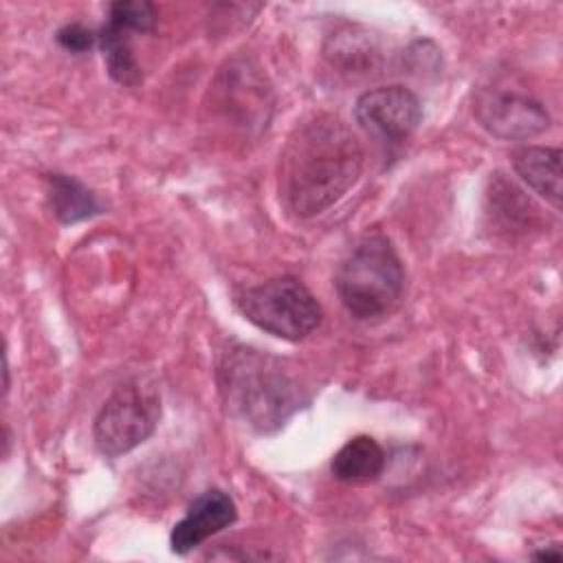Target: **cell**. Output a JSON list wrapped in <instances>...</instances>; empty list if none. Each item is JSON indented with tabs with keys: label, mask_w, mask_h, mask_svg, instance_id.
Instances as JSON below:
<instances>
[{
	"label": "cell",
	"mask_w": 563,
	"mask_h": 563,
	"mask_svg": "<svg viewBox=\"0 0 563 563\" xmlns=\"http://www.w3.org/2000/svg\"><path fill=\"white\" fill-rule=\"evenodd\" d=\"M363 150L354 132L332 114L295 128L279 161V198L299 218L339 202L358 180Z\"/></svg>",
	"instance_id": "cell-1"
},
{
	"label": "cell",
	"mask_w": 563,
	"mask_h": 563,
	"mask_svg": "<svg viewBox=\"0 0 563 563\" xmlns=\"http://www.w3.org/2000/svg\"><path fill=\"white\" fill-rule=\"evenodd\" d=\"M220 391L229 409L260 431L284 424L301 402V391L279 361L246 347L220 363Z\"/></svg>",
	"instance_id": "cell-2"
},
{
	"label": "cell",
	"mask_w": 563,
	"mask_h": 563,
	"mask_svg": "<svg viewBox=\"0 0 563 563\" xmlns=\"http://www.w3.org/2000/svg\"><path fill=\"white\" fill-rule=\"evenodd\" d=\"M334 286L352 317L367 321L389 314L405 288V271L391 242L380 233L363 238L341 262Z\"/></svg>",
	"instance_id": "cell-3"
},
{
	"label": "cell",
	"mask_w": 563,
	"mask_h": 563,
	"mask_svg": "<svg viewBox=\"0 0 563 563\" xmlns=\"http://www.w3.org/2000/svg\"><path fill=\"white\" fill-rule=\"evenodd\" d=\"M235 303L244 319L284 341H301L321 323V306L297 277L244 288Z\"/></svg>",
	"instance_id": "cell-4"
},
{
	"label": "cell",
	"mask_w": 563,
	"mask_h": 563,
	"mask_svg": "<svg viewBox=\"0 0 563 563\" xmlns=\"http://www.w3.org/2000/svg\"><path fill=\"white\" fill-rule=\"evenodd\" d=\"M161 418V398L154 389L130 383L119 387L99 409L92 427L97 449L119 457L143 444Z\"/></svg>",
	"instance_id": "cell-5"
},
{
	"label": "cell",
	"mask_w": 563,
	"mask_h": 563,
	"mask_svg": "<svg viewBox=\"0 0 563 563\" xmlns=\"http://www.w3.org/2000/svg\"><path fill=\"white\" fill-rule=\"evenodd\" d=\"M354 119L378 141L402 143L418 130L422 121V106L405 86H380L356 99Z\"/></svg>",
	"instance_id": "cell-6"
},
{
	"label": "cell",
	"mask_w": 563,
	"mask_h": 563,
	"mask_svg": "<svg viewBox=\"0 0 563 563\" xmlns=\"http://www.w3.org/2000/svg\"><path fill=\"white\" fill-rule=\"evenodd\" d=\"M475 114L482 128L497 139H530L550 125L545 108L517 92L484 90L475 101Z\"/></svg>",
	"instance_id": "cell-7"
},
{
	"label": "cell",
	"mask_w": 563,
	"mask_h": 563,
	"mask_svg": "<svg viewBox=\"0 0 563 563\" xmlns=\"http://www.w3.org/2000/svg\"><path fill=\"white\" fill-rule=\"evenodd\" d=\"M235 519H238V508L227 493L218 488L205 490L189 504L187 515L178 523H174L169 534L172 552L174 554L191 552L211 534L229 528Z\"/></svg>",
	"instance_id": "cell-8"
},
{
	"label": "cell",
	"mask_w": 563,
	"mask_h": 563,
	"mask_svg": "<svg viewBox=\"0 0 563 563\" xmlns=\"http://www.w3.org/2000/svg\"><path fill=\"white\" fill-rule=\"evenodd\" d=\"M515 174L554 209H561V150L523 145L512 152Z\"/></svg>",
	"instance_id": "cell-9"
},
{
	"label": "cell",
	"mask_w": 563,
	"mask_h": 563,
	"mask_svg": "<svg viewBox=\"0 0 563 563\" xmlns=\"http://www.w3.org/2000/svg\"><path fill=\"white\" fill-rule=\"evenodd\" d=\"M330 468L341 482H372L385 468V451L374 438L356 435L334 453Z\"/></svg>",
	"instance_id": "cell-10"
},
{
	"label": "cell",
	"mask_w": 563,
	"mask_h": 563,
	"mask_svg": "<svg viewBox=\"0 0 563 563\" xmlns=\"http://www.w3.org/2000/svg\"><path fill=\"white\" fill-rule=\"evenodd\" d=\"M130 33H132L130 29H125L112 20H108L101 26V31L97 33V44L103 53L108 75L121 86H139L143 79L141 66L132 51Z\"/></svg>",
	"instance_id": "cell-11"
},
{
	"label": "cell",
	"mask_w": 563,
	"mask_h": 563,
	"mask_svg": "<svg viewBox=\"0 0 563 563\" xmlns=\"http://www.w3.org/2000/svg\"><path fill=\"white\" fill-rule=\"evenodd\" d=\"M48 200L55 218L62 224H75L79 220L101 213V205L95 194L73 176L48 174Z\"/></svg>",
	"instance_id": "cell-12"
},
{
	"label": "cell",
	"mask_w": 563,
	"mask_h": 563,
	"mask_svg": "<svg viewBox=\"0 0 563 563\" xmlns=\"http://www.w3.org/2000/svg\"><path fill=\"white\" fill-rule=\"evenodd\" d=\"M493 198V211L504 220V224H519V222H530L532 216V202L523 196V191H519L512 183L497 178L490 191Z\"/></svg>",
	"instance_id": "cell-13"
},
{
	"label": "cell",
	"mask_w": 563,
	"mask_h": 563,
	"mask_svg": "<svg viewBox=\"0 0 563 563\" xmlns=\"http://www.w3.org/2000/svg\"><path fill=\"white\" fill-rule=\"evenodd\" d=\"M108 20L130 29V31H141V33H150L154 31V22H156V9L150 2L143 0H121V2H112L110 11H108Z\"/></svg>",
	"instance_id": "cell-14"
},
{
	"label": "cell",
	"mask_w": 563,
	"mask_h": 563,
	"mask_svg": "<svg viewBox=\"0 0 563 563\" xmlns=\"http://www.w3.org/2000/svg\"><path fill=\"white\" fill-rule=\"evenodd\" d=\"M57 44L70 53H86L97 44V33L79 22H70L57 31Z\"/></svg>",
	"instance_id": "cell-15"
},
{
	"label": "cell",
	"mask_w": 563,
	"mask_h": 563,
	"mask_svg": "<svg viewBox=\"0 0 563 563\" xmlns=\"http://www.w3.org/2000/svg\"><path fill=\"white\" fill-rule=\"evenodd\" d=\"M534 559L537 561H554V563H559L563 559V554H561V550L556 545H550V548H543V550L534 552Z\"/></svg>",
	"instance_id": "cell-16"
}]
</instances>
